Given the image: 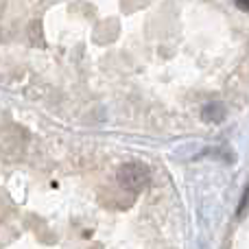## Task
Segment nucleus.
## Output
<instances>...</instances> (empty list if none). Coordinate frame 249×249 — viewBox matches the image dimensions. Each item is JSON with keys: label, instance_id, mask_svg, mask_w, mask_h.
Instances as JSON below:
<instances>
[{"label": "nucleus", "instance_id": "f03ea898", "mask_svg": "<svg viewBox=\"0 0 249 249\" xmlns=\"http://www.w3.org/2000/svg\"><path fill=\"white\" fill-rule=\"evenodd\" d=\"M236 2V7L241 9V11H247L249 13V0H234Z\"/></svg>", "mask_w": 249, "mask_h": 249}, {"label": "nucleus", "instance_id": "f257e3e1", "mask_svg": "<svg viewBox=\"0 0 249 249\" xmlns=\"http://www.w3.org/2000/svg\"><path fill=\"white\" fill-rule=\"evenodd\" d=\"M149 181H151V173L144 164L129 162L118 171V184L129 193H140L142 188L149 186Z\"/></svg>", "mask_w": 249, "mask_h": 249}]
</instances>
